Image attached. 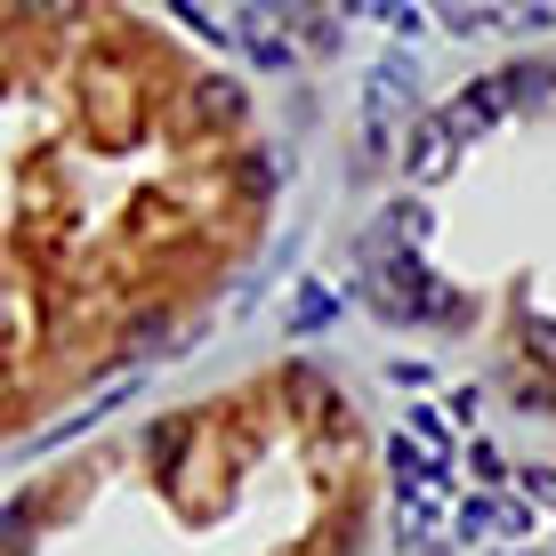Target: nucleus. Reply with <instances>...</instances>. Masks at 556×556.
<instances>
[{"mask_svg": "<svg viewBox=\"0 0 556 556\" xmlns=\"http://www.w3.org/2000/svg\"><path fill=\"white\" fill-rule=\"evenodd\" d=\"M419 73H412V56H379L371 65V81H363V105H379V113H395V122H404L412 113V98H419Z\"/></svg>", "mask_w": 556, "mask_h": 556, "instance_id": "nucleus-9", "label": "nucleus"}, {"mask_svg": "<svg viewBox=\"0 0 556 556\" xmlns=\"http://www.w3.org/2000/svg\"><path fill=\"white\" fill-rule=\"evenodd\" d=\"M235 186H242V194H266V186H282V162H266V153H242V162H235Z\"/></svg>", "mask_w": 556, "mask_h": 556, "instance_id": "nucleus-14", "label": "nucleus"}, {"mask_svg": "<svg viewBox=\"0 0 556 556\" xmlns=\"http://www.w3.org/2000/svg\"><path fill=\"white\" fill-rule=\"evenodd\" d=\"M525 501H541V508H556V468H525Z\"/></svg>", "mask_w": 556, "mask_h": 556, "instance_id": "nucleus-20", "label": "nucleus"}, {"mask_svg": "<svg viewBox=\"0 0 556 556\" xmlns=\"http://www.w3.org/2000/svg\"><path fill=\"white\" fill-rule=\"evenodd\" d=\"M388 468H395V501H404V541H419L428 525H444V516L459 508L452 459H444V452L404 444V435H395V444H388Z\"/></svg>", "mask_w": 556, "mask_h": 556, "instance_id": "nucleus-3", "label": "nucleus"}, {"mask_svg": "<svg viewBox=\"0 0 556 556\" xmlns=\"http://www.w3.org/2000/svg\"><path fill=\"white\" fill-rule=\"evenodd\" d=\"M363 291H371V306L388 323H459V315H468V299L444 291V282L419 266V251H404L395 235L371 242V282H363Z\"/></svg>", "mask_w": 556, "mask_h": 556, "instance_id": "nucleus-1", "label": "nucleus"}, {"mask_svg": "<svg viewBox=\"0 0 556 556\" xmlns=\"http://www.w3.org/2000/svg\"><path fill=\"white\" fill-rule=\"evenodd\" d=\"M412 444H428V452H444V459H452V435H444V419H435L428 404H412Z\"/></svg>", "mask_w": 556, "mask_h": 556, "instance_id": "nucleus-18", "label": "nucleus"}, {"mask_svg": "<svg viewBox=\"0 0 556 556\" xmlns=\"http://www.w3.org/2000/svg\"><path fill=\"white\" fill-rule=\"evenodd\" d=\"M501 532L516 541V532H532V508H516V501H501Z\"/></svg>", "mask_w": 556, "mask_h": 556, "instance_id": "nucleus-22", "label": "nucleus"}, {"mask_svg": "<svg viewBox=\"0 0 556 556\" xmlns=\"http://www.w3.org/2000/svg\"><path fill=\"white\" fill-rule=\"evenodd\" d=\"M532 348H541V363L556 371V323H532Z\"/></svg>", "mask_w": 556, "mask_h": 556, "instance_id": "nucleus-23", "label": "nucleus"}, {"mask_svg": "<svg viewBox=\"0 0 556 556\" xmlns=\"http://www.w3.org/2000/svg\"><path fill=\"white\" fill-rule=\"evenodd\" d=\"M452 162H459V138L444 129V113H419L412 146H404V169H412L419 186H435V178H452Z\"/></svg>", "mask_w": 556, "mask_h": 556, "instance_id": "nucleus-7", "label": "nucleus"}, {"mask_svg": "<svg viewBox=\"0 0 556 556\" xmlns=\"http://www.w3.org/2000/svg\"><path fill=\"white\" fill-rule=\"evenodd\" d=\"M508 113H516L508 81H501V73H484V81H476V89H459V98L444 105V129H452L459 146H476V138H484V129H492V122H508Z\"/></svg>", "mask_w": 556, "mask_h": 556, "instance_id": "nucleus-4", "label": "nucleus"}, {"mask_svg": "<svg viewBox=\"0 0 556 556\" xmlns=\"http://www.w3.org/2000/svg\"><path fill=\"white\" fill-rule=\"evenodd\" d=\"M468 468H476V476H484V484H501V476H508V459H501V452H492V444H484V435H468Z\"/></svg>", "mask_w": 556, "mask_h": 556, "instance_id": "nucleus-19", "label": "nucleus"}, {"mask_svg": "<svg viewBox=\"0 0 556 556\" xmlns=\"http://www.w3.org/2000/svg\"><path fill=\"white\" fill-rule=\"evenodd\" d=\"M501 81H508V98H516V105H532V113H556V73H548V65H508Z\"/></svg>", "mask_w": 556, "mask_h": 556, "instance_id": "nucleus-10", "label": "nucleus"}, {"mask_svg": "<svg viewBox=\"0 0 556 556\" xmlns=\"http://www.w3.org/2000/svg\"><path fill=\"white\" fill-rule=\"evenodd\" d=\"M235 33H242V49H251V65H266V73H282L299 56L291 25H266V9H235Z\"/></svg>", "mask_w": 556, "mask_h": 556, "instance_id": "nucleus-8", "label": "nucleus"}, {"mask_svg": "<svg viewBox=\"0 0 556 556\" xmlns=\"http://www.w3.org/2000/svg\"><path fill=\"white\" fill-rule=\"evenodd\" d=\"M186 435H194V419H162V428H153V435H146V459H153V468H162V476H169V459H178V452H186Z\"/></svg>", "mask_w": 556, "mask_h": 556, "instance_id": "nucleus-11", "label": "nucleus"}, {"mask_svg": "<svg viewBox=\"0 0 556 556\" xmlns=\"http://www.w3.org/2000/svg\"><path fill=\"white\" fill-rule=\"evenodd\" d=\"M33 516H41V492H16V501H9V556L33 541Z\"/></svg>", "mask_w": 556, "mask_h": 556, "instance_id": "nucleus-17", "label": "nucleus"}, {"mask_svg": "<svg viewBox=\"0 0 556 556\" xmlns=\"http://www.w3.org/2000/svg\"><path fill=\"white\" fill-rule=\"evenodd\" d=\"M186 122L226 138V129L251 122V98H242V81H226V73H202V81H186Z\"/></svg>", "mask_w": 556, "mask_h": 556, "instance_id": "nucleus-5", "label": "nucleus"}, {"mask_svg": "<svg viewBox=\"0 0 556 556\" xmlns=\"http://www.w3.org/2000/svg\"><path fill=\"white\" fill-rule=\"evenodd\" d=\"M282 395H291V412H306V419H323V428H339L348 435V404H339V388L315 371V363H282V379H275Z\"/></svg>", "mask_w": 556, "mask_h": 556, "instance_id": "nucleus-6", "label": "nucleus"}, {"mask_svg": "<svg viewBox=\"0 0 556 556\" xmlns=\"http://www.w3.org/2000/svg\"><path fill=\"white\" fill-rule=\"evenodd\" d=\"M435 16H444V33H459V41H476V33L501 25V9H435Z\"/></svg>", "mask_w": 556, "mask_h": 556, "instance_id": "nucleus-16", "label": "nucleus"}, {"mask_svg": "<svg viewBox=\"0 0 556 556\" xmlns=\"http://www.w3.org/2000/svg\"><path fill=\"white\" fill-rule=\"evenodd\" d=\"M331 315H339V299L306 282V291H299V306H291V331H315V323H331Z\"/></svg>", "mask_w": 556, "mask_h": 556, "instance_id": "nucleus-15", "label": "nucleus"}, {"mask_svg": "<svg viewBox=\"0 0 556 556\" xmlns=\"http://www.w3.org/2000/svg\"><path fill=\"white\" fill-rule=\"evenodd\" d=\"M428 226H435L428 202H395V210H388V235L404 242V251H419V242H428Z\"/></svg>", "mask_w": 556, "mask_h": 556, "instance_id": "nucleus-13", "label": "nucleus"}, {"mask_svg": "<svg viewBox=\"0 0 556 556\" xmlns=\"http://www.w3.org/2000/svg\"><path fill=\"white\" fill-rule=\"evenodd\" d=\"M444 404H452V419H459V428H476V404H484V395H476V388H452Z\"/></svg>", "mask_w": 556, "mask_h": 556, "instance_id": "nucleus-21", "label": "nucleus"}, {"mask_svg": "<svg viewBox=\"0 0 556 556\" xmlns=\"http://www.w3.org/2000/svg\"><path fill=\"white\" fill-rule=\"evenodd\" d=\"M452 532H459V541H484V532H501V501H459V508H452Z\"/></svg>", "mask_w": 556, "mask_h": 556, "instance_id": "nucleus-12", "label": "nucleus"}, {"mask_svg": "<svg viewBox=\"0 0 556 556\" xmlns=\"http://www.w3.org/2000/svg\"><path fill=\"white\" fill-rule=\"evenodd\" d=\"M81 129H89L105 153H122V146L146 129V81L129 73L122 49H98V56L81 65Z\"/></svg>", "mask_w": 556, "mask_h": 556, "instance_id": "nucleus-2", "label": "nucleus"}]
</instances>
